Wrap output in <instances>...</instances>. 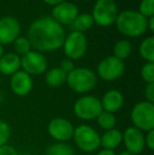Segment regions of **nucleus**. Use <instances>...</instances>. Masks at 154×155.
<instances>
[{"label":"nucleus","instance_id":"nucleus-1","mask_svg":"<svg viewBox=\"0 0 154 155\" xmlns=\"http://www.w3.org/2000/svg\"><path fill=\"white\" fill-rule=\"evenodd\" d=\"M28 39L39 53L56 51L64 45V31L52 17H43L32 22Z\"/></svg>","mask_w":154,"mask_h":155},{"label":"nucleus","instance_id":"nucleus-2","mask_svg":"<svg viewBox=\"0 0 154 155\" xmlns=\"http://www.w3.org/2000/svg\"><path fill=\"white\" fill-rule=\"evenodd\" d=\"M115 25L118 31L129 37H138L148 29L147 18L136 11H123L117 15Z\"/></svg>","mask_w":154,"mask_h":155},{"label":"nucleus","instance_id":"nucleus-3","mask_svg":"<svg viewBox=\"0 0 154 155\" xmlns=\"http://www.w3.org/2000/svg\"><path fill=\"white\" fill-rule=\"evenodd\" d=\"M66 82L71 90L82 94L94 89L97 82V77L92 70L87 68H77L67 75Z\"/></svg>","mask_w":154,"mask_h":155},{"label":"nucleus","instance_id":"nucleus-4","mask_svg":"<svg viewBox=\"0 0 154 155\" xmlns=\"http://www.w3.org/2000/svg\"><path fill=\"white\" fill-rule=\"evenodd\" d=\"M73 139L78 149L87 153L95 152L100 147V135L88 124H80L74 128Z\"/></svg>","mask_w":154,"mask_h":155},{"label":"nucleus","instance_id":"nucleus-5","mask_svg":"<svg viewBox=\"0 0 154 155\" xmlns=\"http://www.w3.org/2000/svg\"><path fill=\"white\" fill-rule=\"evenodd\" d=\"M131 120L133 127L142 132L154 129V104L147 100L139 101L131 110Z\"/></svg>","mask_w":154,"mask_h":155},{"label":"nucleus","instance_id":"nucleus-6","mask_svg":"<svg viewBox=\"0 0 154 155\" xmlns=\"http://www.w3.org/2000/svg\"><path fill=\"white\" fill-rule=\"evenodd\" d=\"M73 112L79 119L92 120L103 112L100 99L95 96L87 95L78 98L73 106Z\"/></svg>","mask_w":154,"mask_h":155},{"label":"nucleus","instance_id":"nucleus-7","mask_svg":"<svg viewBox=\"0 0 154 155\" xmlns=\"http://www.w3.org/2000/svg\"><path fill=\"white\" fill-rule=\"evenodd\" d=\"M118 15L114 0H97L93 8V20L99 27H109L115 22Z\"/></svg>","mask_w":154,"mask_h":155},{"label":"nucleus","instance_id":"nucleus-8","mask_svg":"<svg viewBox=\"0 0 154 155\" xmlns=\"http://www.w3.org/2000/svg\"><path fill=\"white\" fill-rule=\"evenodd\" d=\"M87 37L81 32H72L64 41V51L68 59L76 60L86 54Z\"/></svg>","mask_w":154,"mask_h":155},{"label":"nucleus","instance_id":"nucleus-9","mask_svg":"<svg viewBox=\"0 0 154 155\" xmlns=\"http://www.w3.org/2000/svg\"><path fill=\"white\" fill-rule=\"evenodd\" d=\"M125 72V63L123 60L108 56L97 65V74L101 79L106 81H113L120 77Z\"/></svg>","mask_w":154,"mask_h":155},{"label":"nucleus","instance_id":"nucleus-10","mask_svg":"<svg viewBox=\"0 0 154 155\" xmlns=\"http://www.w3.org/2000/svg\"><path fill=\"white\" fill-rule=\"evenodd\" d=\"M48 133L57 143H66L73 138L74 126L64 117H55L48 124Z\"/></svg>","mask_w":154,"mask_h":155},{"label":"nucleus","instance_id":"nucleus-11","mask_svg":"<svg viewBox=\"0 0 154 155\" xmlns=\"http://www.w3.org/2000/svg\"><path fill=\"white\" fill-rule=\"evenodd\" d=\"M20 65L23 72L31 75H41L48 68V61L45 57L37 51H30L20 59Z\"/></svg>","mask_w":154,"mask_h":155},{"label":"nucleus","instance_id":"nucleus-12","mask_svg":"<svg viewBox=\"0 0 154 155\" xmlns=\"http://www.w3.org/2000/svg\"><path fill=\"white\" fill-rule=\"evenodd\" d=\"M123 141L125 143L126 151L132 155L140 154L145 149V135L135 127H128L123 133Z\"/></svg>","mask_w":154,"mask_h":155},{"label":"nucleus","instance_id":"nucleus-13","mask_svg":"<svg viewBox=\"0 0 154 155\" xmlns=\"http://www.w3.org/2000/svg\"><path fill=\"white\" fill-rule=\"evenodd\" d=\"M78 16V8L74 3L61 2L54 6L52 10V18L57 21L60 25H72L75 18Z\"/></svg>","mask_w":154,"mask_h":155},{"label":"nucleus","instance_id":"nucleus-14","mask_svg":"<svg viewBox=\"0 0 154 155\" xmlns=\"http://www.w3.org/2000/svg\"><path fill=\"white\" fill-rule=\"evenodd\" d=\"M20 25L14 17H3L0 19V45H8L18 38Z\"/></svg>","mask_w":154,"mask_h":155},{"label":"nucleus","instance_id":"nucleus-15","mask_svg":"<svg viewBox=\"0 0 154 155\" xmlns=\"http://www.w3.org/2000/svg\"><path fill=\"white\" fill-rule=\"evenodd\" d=\"M11 89L17 96H27L33 89V80L28 73L18 71L11 77Z\"/></svg>","mask_w":154,"mask_h":155},{"label":"nucleus","instance_id":"nucleus-16","mask_svg":"<svg viewBox=\"0 0 154 155\" xmlns=\"http://www.w3.org/2000/svg\"><path fill=\"white\" fill-rule=\"evenodd\" d=\"M123 95L118 90H109L103 94L100 100L103 111L109 113H115L119 111L123 106Z\"/></svg>","mask_w":154,"mask_h":155},{"label":"nucleus","instance_id":"nucleus-17","mask_svg":"<svg viewBox=\"0 0 154 155\" xmlns=\"http://www.w3.org/2000/svg\"><path fill=\"white\" fill-rule=\"evenodd\" d=\"M20 57L15 53H8L0 59V73L2 75H13L20 69Z\"/></svg>","mask_w":154,"mask_h":155},{"label":"nucleus","instance_id":"nucleus-18","mask_svg":"<svg viewBox=\"0 0 154 155\" xmlns=\"http://www.w3.org/2000/svg\"><path fill=\"white\" fill-rule=\"evenodd\" d=\"M123 143V132L117 129H111L100 136V147L106 150H114Z\"/></svg>","mask_w":154,"mask_h":155},{"label":"nucleus","instance_id":"nucleus-19","mask_svg":"<svg viewBox=\"0 0 154 155\" xmlns=\"http://www.w3.org/2000/svg\"><path fill=\"white\" fill-rule=\"evenodd\" d=\"M67 75L60 68H53L45 74V82L50 87L57 88L60 87L67 81Z\"/></svg>","mask_w":154,"mask_h":155},{"label":"nucleus","instance_id":"nucleus-20","mask_svg":"<svg viewBox=\"0 0 154 155\" xmlns=\"http://www.w3.org/2000/svg\"><path fill=\"white\" fill-rule=\"evenodd\" d=\"M94 25L92 15L90 14H78V16L73 21L72 27L76 32H84Z\"/></svg>","mask_w":154,"mask_h":155},{"label":"nucleus","instance_id":"nucleus-21","mask_svg":"<svg viewBox=\"0 0 154 155\" xmlns=\"http://www.w3.org/2000/svg\"><path fill=\"white\" fill-rule=\"evenodd\" d=\"M139 54L148 62H154V37L146 38L139 45Z\"/></svg>","mask_w":154,"mask_h":155},{"label":"nucleus","instance_id":"nucleus-22","mask_svg":"<svg viewBox=\"0 0 154 155\" xmlns=\"http://www.w3.org/2000/svg\"><path fill=\"white\" fill-rule=\"evenodd\" d=\"M45 155H75V151L67 143H56L48 147Z\"/></svg>","mask_w":154,"mask_h":155},{"label":"nucleus","instance_id":"nucleus-23","mask_svg":"<svg viewBox=\"0 0 154 155\" xmlns=\"http://www.w3.org/2000/svg\"><path fill=\"white\" fill-rule=\"evenodd\" d=\"M114 57L120 60L127 59L132 52V45L128 40H119L114 45Z\"/></svg>","mask_w":154,"mask_h":155},{"label":"nucleus","instance_id":"nucleus-24","mask_svg":"<svg viewBox=\"0 0 154 155\" xmlns=\"http://www.w3.org/2000/svg\"><path fill=\"white\" fill-rule=\"evenodd\" d=\"M96 119H97V124L99 126V128H101L105 131L114 129L116 126V117L114 116L113 113L103 111V112L97 116Z\"/></svg>","mask_w":154,"mask_h":155},{"label":"nucleus","instance_id":"nucleus-25","mask_svg":"<svg viewBox=\"0 0 154 155\" xmlns=\"http://www.w3.org/2000/svg\"><path fill=\"white\" fill-rule=\"evenodd\" d=\"M14 49L16 51L17 55L18 54L19 55H25V54L31 51L32 45L28 38H25V37H18L14 41Z\"/></svg>","mask_w":154,"mask_h":155},{"label":"nucleus","instance_id":"nucleus-26","mask_svg":"<svg viewBox=\"0 0 154 155\" xmlns=\"http://www.w3.org/2000/svg\"><path fill=\"white\" fill-rule=\"evenodd\" d=\"M140 76L147 84L154 82V62H147L140 70Z\"/></svg>","mask_w":154,"mask_h":155},{"label":"nucleus","instance_id":"nucleus-27","mask_svg":"<svg viewBox=\"0 0 154 155\" xmlns=\"http://www.w3.org/2000/svg\"><path fill=\"white\" fill-rule=\"evenodd\" d=\"M138 13L147 19L152 17L154 14V0H142Z\"/></svg>","mask_w":154,"mask_h":155},{"label":"nucleus","instance_id":"nucleus-28","mask_svg":"<svg viewBox=\"0 0 154 155\" xmlns=\"http://www.w3.org/2000/svg\"><path fill=\"white\" fill-rule=\"evenodd\" d=\"M11 136V129L4 120L0 119V147L6 145Z\"/></svg>","mask_w":154,"mask_h":155},{"label":"nucleus","instance_id":"nucleus-29","mask_svg":"<svg viewBox=\"0 0 154 155\" xmlns=\"http://www.w3.org/2000/svg\"><path fill=\"white\" fill-rule=\"evenodd\" d=\"M145 146L151 151L154 150V129L147 132L145 136Z\"/></svg>","mask_w":154,"mask_h":155},{"label":"nucleus","instance_id":"nucleus-30","mask_svg":"<svg viewBox=\"0 0 154 155\" xmlns=\"http://www.w3.org/2000/svg\"><path fill=\"white\" fill-rule=\"evenodd\" d=\"M145 97L146 100L149 102H154V82L152 84H147L145 88Z\"/></svg>","mask_w":154,"mask_h":155},{"label":"nucleus","instance_id":"nucleus-31","mask_svg":"<svg viewBox=\"0 0 154 155\" xmlns=\"http://www.w3.org/2000/svg\"><path fill=\"white\" fill-rule=\"evenodd\" d=\"M59 68L66 74H69L70 72H72L73 70L75 69L74 63H73V61L71 59H68V58H67V59H64V60H62L61 63H60V67Z\"/></svg>","mask_w":154,"mask_h":155},{"label":"nucleus","instance_id":"nucleus-32","mask_svg":"<svg viewBox=\"0 0 154 155\" xmlns=\"http://www.w3.org/2000/svg\"><path fill=\"white\" fill-rule=\"evenodd\" d=\"M0 155H18V152L12 146L4 145L0 147Z\"/></svg>","mask_w":154,"mask_h":155},{"label":"nucleus","instance_id":"nucleus-33","mask_svg":"<svg viewBox=\"0 0 154 155\" xmlns=\"http://www.w3.org/2000/svg\"><path fill=\"white\" fill-rule=\"evenodd\" d=\"M96 155H116V154H115V152H114L113 150H106V149H103L101 151H99Z\"/></svg>","mask_w":154,"mask_h":155},{"label":"nucleus","instance_id":"nucleus-34","mask_svg":"<svg viewBox=\"0 0 154 155\" xmlns=\"http://www.w3.org/2000/svg\"><path fill=\"white\" fill-rule=\"evenodd\" d=\"M43 1L45 2L47 4H49V5H57V4L61 3V2H64V0H43Z\"/></svg>","mask_w":154,"mask_h":155},{"label":"nucleus","instance_id":"nucleus-35","mask_svg":"<svg viewBox=\"0 0 154 155\" xmlns=\"http://www.w3.org/2000/svg\"><path fill=\"white\" fill-rule=\"evenodd\" d=\"M147 25L150 29V31L154 30V17H149V19H147Z\"/></svg>","mask_w":154,"mask_h":155},{"label":"nucleus","instance_id":"nucleus-36","mask_svg":"<svg viewBox=\"0 0 154 155\" xmlns=\"http://www.w3.org/2000/svg\"><path fill=\"white\" fill-rule=\"evenodd\" d=\"M2 56H3V48H2V45H0V59H1Z\"/></svg>","mask_w":154,"mask_h":155},{"label":"nucleus","instance_id":"nucleus-37","mask_svg":"<svg viewBox=\"0 0 154 155\" xmlns=\"http://www.w3.org/2000/svg\"><path fill=\"white\" fill-rule=\"evenodd\" d=\"M118 155H132L131 153H129L128 151H123V152H120Z\"/></svg>","mask_w":154,"mask_h":155}]
</instances>
